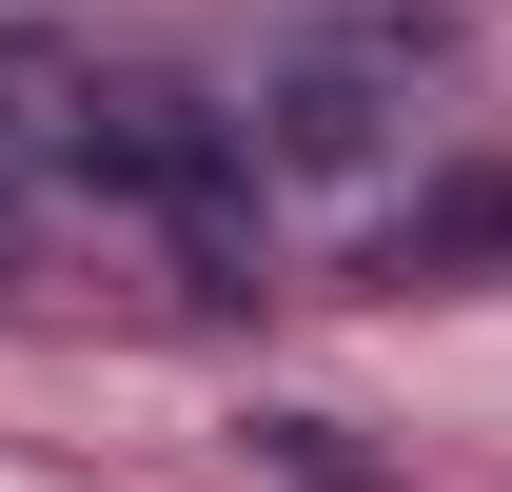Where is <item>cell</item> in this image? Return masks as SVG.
<instances>
[{"label":"cell","mask_w":512,"mask_h":492,"mask_svg":"<svg viewBox=\"0 0 512 492\" xmlns=\"http://www.w3.org/2000/svg\"><path fill=\"white\" fill-rule=\"evenodd\" d=\"M256 138H276L296 178H355V158L394 138V79L375 60H276V79H256Z\"/></svg>","instance_id":"1"},{"label":"cell","mask_w":512,"mask_h":492,"mask_svg":"<svg viewBox=\"0 0 512 492\" xmlns=\"http://www.w3.org/2000/svg\"><path fill=\"white\" fill-rule=\"evenodd\" d=\"M256 453H276L296 492H394V473H355V453H335V414H256Z\"/></svg>","instance_id":"2"}]
</instances>
